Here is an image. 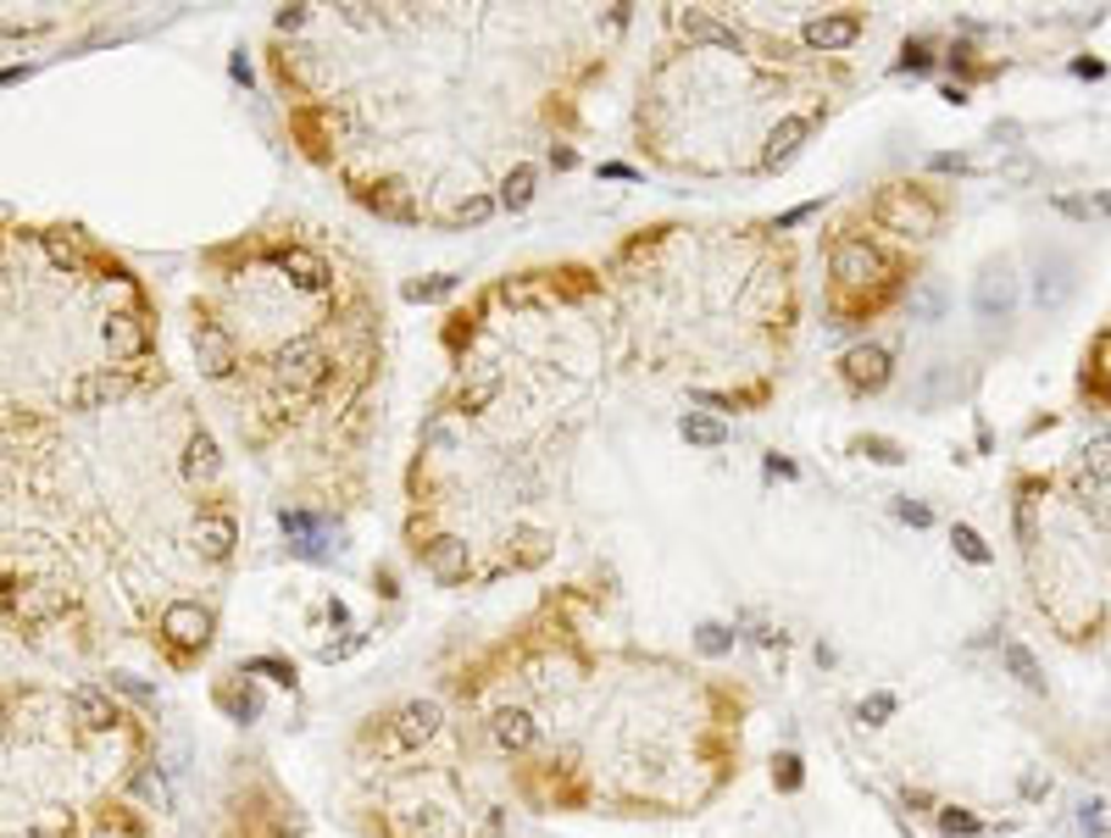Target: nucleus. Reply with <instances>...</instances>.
Instances as JSON below:
<instances>
[{
    "label": "nucleus",
    "mask_w": 1111,
    "mask_h": 838,
    "mask_svg": "<svg viewBox=\"0 0 1111 838\" xmlns=\"http://www.w3.org/2000/svg\"><path fill=\"white\" fill-rule=\"evenodd\" d=\"M678 434L689 445H700V451H717L728 439V423H722V416H711V411H683L678 416Z\"/></svg>",
    "instance_id": "18"
},
{
    "label": "nucleus",
    "mask_w": 1111,
    "mask_h": 838,
    "mask_svg": "<svg viewBox=\"0 0 1111 838\" xmlns=\"http://www.w3.org/2000/svg\"><path fill=\"white\" fill-rule=\"evenodd\" d=\"M812 211H817V200H806V206H795V211H784V217H779V228H795V223H806V217H812Z\"/></svg>",
    "instance_id": "44"
},
{
    "label": "nucleus",
    "mask_w": 1111,
    "mask_h": 838,
    "mask_svg": "<svg viewBox=\"0 0 1111 838\" xmlns=\"http://www.w3.org/2000/svg\"><path fill=\"white\" fill-rule=\"evenodd\" d=\"M1083 478H1089V484H1105V478H1111V439H1089V451H1083Z\"/></svg>",
    "instance_id": "28"
},
{
    "label": "nucleus",
    "mask_w": 1111,
    "mask_h": 838,
    "mask_svg": "<svg viewBox=\"0 0 1111 838\" xmlns=\"http://www.w3.org/2000/svg\"><path fill=\"white\" fill-rule=\"evenodd\" d=\"M490 733H495V744L501 749H528L534 744V722H528V711H495V722H490Z\"/></svg>",
    "instance_id": "20"
},
{
    "label": "nucleus",
    "mask_w": 1111,
    "mask_h": 838,
    "mask_svg": "<svg viewBox=\"0 0 1111 838\" xmlns=\"http://www.w3.org/2000/svg\"><path fill=\"white\" fill-rule=\"evenodd\" d=\"M528 200H534V167H512L506 184H501V206H506V211H523Z\"/></svg>",
    "instance_id": "24"
},
{
    "label": "nucleus",
    "mask_w": 1111,
    "mask_h": 838,
    "mask_svg": "<svg viewBox=\"0 0 1111 838\" xmlns=\"http://www.w3.org/2000/svg\"><path fill=\"white\" fill-rule=\"evenodd\" d=\"M0 722H7V700H0Z\"/></svg>",
    "instance_id": "47"
},
{
    "label": "nucleus",
    "mask_w": 1111,
    "mask_h": 838,
    "mask_svg": "<svg viewBox=\"0 0 1111 838\" xmlns=\"http://www.w3.org/2000/svg\"><path fill=\"white\" fill-rule=\"evenodd\" d=\"M217 705L234 716V722H256L261 716V694L250 683H234V689H217Z\"/></svg>",
    "instance_id": "23"
},
{
    "label": "nucleus",
    "mask_w": 1111,
    "mask_h": 838,
    "mask_svg": "<svg viewBox=\"0 0 1111 838\" xmlns=\"http://www.w3.org/2000/svg\"><path fill=\"white\" fill-rule=\"evenodd\" d=\"M95 838H145V827H140L128 810H106V816L95 821Z\"/></svg>",
    "instance_id": "29"
},
{
    "label": "nucleus",
    "mask_w": 1111,
    "mask_h": 838,
    "mask_svg": "<svg viewBox=\"0 0 1111 838\" xmlns=\"http://www.w3.org/2000/svg\"><path fill=\"white\" fill-rule=\"evenodd\" d=\"M768 473H779V478H795V462H779V456H768Z\"/></svg>",
    "instance_id": "45"
},
{
    "label": "nucleus",
    "mask_w": 1111,
    "mask_h": 838,
    "mask_svg": "<svg viewBox=\"0 0 1111 838\" xmlns=\"http://www.w3.org/2000/svg\"><path fill=\"white\" fill-rule=\"evenodd\" d=\"M895 716V694H873V700H862V722H889Z\"/></svg>",
    "instance_id": "38"
},
{
    "label": "nucleus",
    "mask_w": 1111,
    "mask_h": 838,
    "mask_svg": "<svg viewBox=\"0 0 1111 838\" xmlns=\"http://www.w3.org/2000/svg\"><path fill=\"white\" fill-rule=\"evenodd\" d=\"M950 394H956V366H950V361H934V366L912 383V405H923V411L945 405Z\"/></svg>",
    "instance_id": "16"
},
{
    "label": "nucleus",
    "mask_w": 1111,
    "mask_h": 838,
    "mask_svg": "<svg viewBox=\"0 0 1111 838\" xmlns=\"http://www.w3.org/2000/svg\"><path fill=\"white\" fill-rule=\"evenodd\" d=\"M895 511H901V523H912V528H934V511H928V506H917V500H901Z\"/></svg>",
    "instance_id": "39"
},
{
    "label": "nucleus",
    "mask_w": 1111,
    "mask_h": 838,
    "mask_svg": "<svg viewBox=\"0 0 1111 838\" xmlns=\"http://www.w3.org/2000/svg\"><path fill=\"white\" fill-rule=\"evenodd\" d=\"M973 306H978V317H984V322H1006V317H1011V306H1017V278H1011L1006 267H989V272L978 278V294H973Z\"/></svg>",
    "instance_id": "11"
},
{
    "label": "nucleus",
    "mask_w": 1111,
    "mask_h": 838,
    "mask_svg": "<svg viewBox=\"0 0 1111 838\" xmlns=\"http://www.w3.org/2000/svg\"><path fill=\"white\" fill-rule=\"evenodd\" d=\"M245 672H261V677H272V683H295V666H289V661H278V655H256Z\"/></svg>",
    "instance_id": "36"
},
{
    "label": "nucleus",
    "mask_w": 1111,
    "mask_h": 838,
    "mask_svg": "<svg viewBox=\"0 0 1111 838\" xmlns=\"http://www.w3.org/2000/svg\"><path fill=\"white\" fill-rule=\"evenodd\" d=\"M434 733H440V705H434V700H412V705H401L395 722H390V744H395V749H418V744H429Z\"/></svg>",
    "instance_id": "8"
},
{
    "label": "nucleus",
    "mask_w": 1111,
    "mask_h": 838,
    "mask_svg": "<svg viewBox=\"0 0 1111 838\" xmlns=\"http://www.w3.org/2000/svg\"><path fill=\"white\" fill-rule=\"evenodd\" d=\"M806 134H812V117H779L773 134H768V167H784V162L801 151Z\"/></svg>",
    "instance_id": "17"
},
{
    "label": "nucleus",
    "mask_w": 1111,
    "mask_h": 838,
    "mask_svg": "<svg viewBox=\"0 0 1111 838\" xmlns=\"http://www.w3.org/2000/svg\"><path fill=\"white\" fill-rule=\"evenodd\" d=\"M68 711L79 716V727H84V733H112V727L123 722V711L112 705V694H101V689H90V683L68 694Z\"/></svg>",
    "instance_id": "13"
},
{
    "label": "nucleus",
    "mask_w": 1111,
    "mask_h": 838,
    "mask_svg": "<svg viewBox=\"0 0 1111 838\" xmlns=\"http://www.w3.org/2000/svg\"><path fill=\"white\" fill-rule=\"evenodd\" d=\"M272 267H278L284 283H295L300 294H328V283H333L328 261H322L311 245H278V250H272Z\"/></svg>",
    "instance_id": "4"
},
{
    "label": "nucleus",
    "mask_w": 1111,
    "mask_h": 838,
    "mask_svg": "<svg viewBox=\"0 0 1111 838\" xmlns=\"http://www.w3.org/2000/svg\"><path fill=\"white\" fill-rule=\"evenodd\" d=\"M178 473H184V484H195V489H206V484L223 478V456H217V439H212L206 428H189L184 456H178Z\"/></svg>",
    "instance_id": "7"
},
{
    "label": "nucleus",
    "mask_w": 1111,
    "mask_h": 838,
    "mask_svg": "<svg viewBox=\"0 0 1111 838\" xmlns=\"http://www.w3.org/2000/svg\"><path fill=\"white\" fill-rule=\"evenodd\" d=\"M306 12H311V7H284V12L272 18V23H278V34H295V29H306Z\"/></svg>",
    "instance_id": "41"
},
{
    "label": "nucleus",
    "mask_w": 1111,
    "mask_h": 838,
    "mask_svg": "<svg viewBox=\"0 0 1111 838\" xmlns=\"http://www.w3.org/2000/svg\"><path fill=\"white\" fill-rule=\"evenodd\" d=\"M1033 294H1039V306H1061V300L1072 294V261H1067V256H1050V278H1039Z\"/></svg>",
    "instance_id": "21"
},
{
    "label": "nucleus",
    "mask_w": 1111,
    "mask_h": 838,
    "mask_svg": "<svg viewBox=\"0 0 1111 838\" xmlns=\"http://www.w3.org/2000/svg\"><path fill=\"white\" fill-rule=\"evenodd\" d=\"M151 317L145 311H112L106 322H101V350L112 355V361H123V366H134V361H145L151 355Z\"/></svg>",
    "instance_id": "3"
},
{
    "label": "nucleus",
    "mask_w": 1111,
    "mask_h": 838,
    "mask_svg": "<svg viewBox=\"0 0 1111 838\" xmlns=\"http://www.w3.org/2000/svg\"><path fill=\"white\" fill-rule=\"evenodd\" d=\"M873 217H878L889 234H906V239H928V234L939 228V206H934L923 189H906V184L884 189L878 206H873Z\"/></svg>",
    "instance_id": "1"
},
{
    "label": "nucleus",
    "mask_w": 1111,
    "mask_h": 838,
    "mask_svg": "<svg viewBox=\"0 0 1111 838\" xmlns=\"http://www.w3.org/2000/svg\"><path fill=\"white\" fill-rule=\"evenodd\" d=\"M672 23H678L683 40H700V45H717V51H733V45H739V34H733L728 23H717L711 12H678Z\"/></svg>",
    "instance_id": "15"
},
{
    "label": "nucleus",
    "mask_w": 1111,
    "mask_h": 838,
    "mask_svg": "<svg viewBox=\"0 0 1111 838\" xmlns=\"http://www.w3.org/2000/svg\"><path fill=\"white\" fill-rule=\"evenodd\" d=\"M134 794H140L151 810H173V788H167V772H162V766H140V772H134Z\"/></svg>",
    "instance_id": "22"
},
{
    "label": "nucleus",
    "mask_w": 1111,
    "mask_h": 838,
    "mask_svg": "<svg viewBox=\"0 0 1111 838\" xmlns=\"http://www.w3.org/2000/svg\"><path fill=\"white\" fill-rule=\"evenodd\" d=\"M840 372H845V383L851 389H862V394H878L884 383H889V350L884 344H851L845 350V361H840Z\"/></svg>",
    "instance_id": "6"
},
{
    "label": "nucleus",
    "mask_w": 1111,
    "mask_h": 838,
    "mask_svg": "<svg viewBox=\"0 0 1111 838\" xmlns=\"http://www.w3.org/2000/svg\"><path fill=\"white\" fill-rule=\"evenodd\" d=\"M156 639H162L178 661H189V655H200V650L212 644V611H206L200 600H173V606L162 611V622H156Z\"/></svg>",
    "instance_id": "2"
},
{
    "label": "nucleus",
    "mask_w": 1111,
    "mask_h": 838,
    "mask_svg": "<svg viewBox=\"0 0 1111 838\" xmlns=\"http://www.w3.org/2000/svg\"><path fill=\"white\" fill-rule=\"evenodd\" d=\"M1000 661H1006V672L1028 689V694H1045V672H1039V661H1033V650L1028 644H1017V639H1006L1000 644Z\"/></svg>",
    "instance_id": "19"
},
{
    "label": "nucleus",
    "mask_w": 1111,
    "mask_h": 838,
    "mask_svg": "<svg viewBox=\"0 0 1111 838\" xmlns=\"http://www.w3.org/2000/svg\"><path fill=\"white\" fill-rule=\"evenodd\" d=\"M451 289H456V278H445V272H434V278H423V283H412V289H407V294H412V300H445V294H451Z\"/></svg>",
    "instance_id": "34"
},
{
    "label": "nucleus",
    "mask_w": 1111,
    "mask_h": 838,
    "mask_svg": "<svg viewBox=\"0 0 1111 838\" xmlns=\"http://www.w3.org/2000/svg\"><path fill=\"white\" fill-rule=\"evenodd\" d=\"M950 545H956V556H961V561H973V567H989V561H995V556H989V545H984V539H978L967 523H956V528H950Z\"/></svg>",
    "instance_id": "26"
},
{
    "label": "nucleus",
    "mask_w": 1111,
    "mask_h": 838,
    "mask_svg": "<svg viewBox=\"0 0 1111 838\" xmlns=\"http://www.w3.org/2000/svg\"><path fill=\"white\" fill-rule=\"evenodd\" d=\"M495 389H501L495 377H479V383H467V389H462V411H484V405L495 400Z\"/></svg>",
    "instance_id": "35"
},
{
    "label": "nucleus",
    "mask_w": 1111,
    "mask_h": 838,
    "mask_svg": "<svg viewBox=\"0 0 1111 838\" xmlns=\"http://www.w3.org/2000/svg\"><path fill=\"white\" fill-rule=\"evenodd\" d=\"M117 689H123V694H134V700H145V705L156 700V689H151V683H140V677H128V672H117Z\"/></svg>",
    "instance_id": "43"
},
{
    "label": "nucleus",
    "mask_w": 1111,
    "mask_h": 838,
    "mask_svg": "<svg viewBox=\"0 0 1111 838\" xmlns=\"http://www.w3.org/2000/svg\"><path fill=\"white\" fill-rule=\"evenodd\" d=\"M423 445H429V451H445V445H451V423H445V416H434V423L423 428Z\"/></svg>",
    "instance_id": "40"
},
{
    "label": "nucleus",
    "mask_w": 1111,
    "mask_h": 838,
    "mask_svg": "<svg viewBox=\"0 0 1111 838\" xmlns=\"http://www.w3.org/2000/svg\"><path fill=\"white\" fill-rule=\"evenodd\" d=\"M939 832H945V838H973V832H978V816L945 805V810H939Z\"/></svg>",
    "instance_id": "30"
},
{
    "label": "nucleus",
    "mask_w": 1111,
    "mask_h": 838,
    "mask_svg": "<svg viewBox=\"0 0 1111 838\" xmlns=\"http://www.w3.org/2000/svg\"><path fill=\"white\" fill-rule=\"evenodd\" d=\"M195 361L206 377H228L234 372V333L223 322H195Z\"/></svg>",
    "instance_id": "10"
},
{
    "label": "nucleus",
    "mask_w": 1111,
    "mask_h": 838,
    "mask_svg": "<svg viewBox=\"0 0 1111 838\" xmlns=\"http://www.w3.org/2000/svg\"><path fill=\"white\" fill-rule=\"evenodd\" d=\"M695 650H700V655H728V650H733V633H728L722 622H700V628H695Z\"/></svg>",
    "instance_id": "27"
},
{
    "label": "nucleus",
    "mask_w": 1111,
    "mask_h": 838,
    "mask_svg": "<svg viewBox=\"0 0 1111 838\" xmlns=\"http://www.w3.org/2000/svg\"><path fill=\"white\" fill-rule=\"evenodd\" d=\"M895 68H901V73H928V68H934V51H928V40H906Z\"/></svg>",
    "instance_id": "31"
},
{
    "label": "nucleus",
    "mask_w": 1111,
    "mask_h": 838,
    "mask_svg": "<svg viewBox=\"0 0 1111 838\" xmlns=\"http://www.w3.org/2000/svg\"><path fill=\"white\" fill-rule=\"evenodd\" d=\"M856 34H862L856 12H834V18H812L806 23V45H817V51H845V45H856Z\"/></svg>",
    "instance_id": "14"
},
{
    "label": "nucleus",
    "mask_w": 1111,
    "mask_h": 838,
    "mask_svg": "<svg viewBox=\"0 0 1111 838\" xmlns=\"http://www.w3.org/2000/svg\"><path fill=\"white\" fill-rule=\"evenodd\" d=\"M945 317V289L928 278V283H917V294H912V322H939Z\"/></svg>",
    "instance_id": "25"
},
{
    "label": "nucleus",
    "mask_w": 1111,
    "mask_h": 838,
    "mask_svg": "<svg viewBox=\"0 0 1111 838\" xmlns=\"http://www.w3.org/2000/svg\"><path fill=\"white\" fill-rule=\"evenodd\" d=\"M1094 206H1100V211H1105V217H1111V195H1100V200H1094Z\"/></svg>",
    "instance_id": "46"
},
{
    "label": "nucleus",
    "mask_w": 1111,
    "mask_h": 838,
    "mask_svg": "<svg viewBox=\"0 0 1111 838\" xmlns=\"http://www.w3.org/2000/svg\"><path fill=\"white\" fill-rule=\"evenodd\" d=\"M856 451H862V456H873V462H884V467H895V462H906V456H901V445H895V439H878V434H867V439H856Z\"/></svg>",
    "instance_id": "33"
},
{
    "label": "nucleus",
    "mask_w": 1111,
    "mask_h": 838,
    "mask_svg": "<svg viewBox=\"0 0 1111 838\" xmlns=\"http://www.w3.org/2000/svg\"><path fill=\"white\" fill-rule=\"evenodd\" d=\"M189 539H195V550H200L206 561L223 567V561L234 556V545H239V523H234L228 511H206V517H195Z\"/></svg>",
    "instance_id": "9"
},
{
    "label": "nucleus",
    "mask_w": 1111,
    "mask_h": 838,
    "mask_svg": "<svg viewBox=\"0 0 1111 838\" xmlns=\"http://www.w3.org/2000/svg\"><path fill=\"white\" fill-rule=\"evenodd\" d=\"M278 523H284V534H289L295 545H317V517H311V511H284Z\"/></svg>",
    "instance_id": "32"
},
{
    "label": "nucleus",
    "mask_w": 1111,
    "mask_h": 838,
    "mask_svg": "<svg viewBox=\"0 0 1111 838\" xmlns=\"http://www.w3.org/2000/svg\"><path fill=\"white\" fill-rule=\"evenodd\" d=\"M773 783H779L784 794H795V788H801V755H779V761H773Z\"/></svg>",
    "instance_id": "37"
},
{
    "label": "nucleus",
    "mask_w": 1111,
    "mask_h": 838,
    "mask_svg": "<svg viewBox=\"0 0 1111 838\" xmlns=\"http://www.w3.org/2000/svg\"><path fill=\"white\" fill-rule=\"evenodd\" d=\"M490 211H495V200H490V195H479V200H467V206H462V217H456V223H473V228H479Z\"/></svg>",
    "instance_id": "42"
},
{
    "label": "nucleus",
    "mask_w": 1111,
    "mask_h": 838,
    "mask_svg": "<svg viewBox=\"0 0 1111 838\" xmlns=\"http://www.w3.org/2000/svg\"><path fill=\"white\" fill-rule=\"evenodd\" d=\"M829 267H834V278H840L845 289H867V283L884 272V256H878L867 239H840V245L829 250Z\"/></svg>",
    "instance_id": "5"
},
{
    "label": "nucleus",
    "mask_w": 1111,
    "mask_h": 838,
    "mask_svg": "<svg viewBox=\"0 0 1111 838\" xmlns=\"http://www.w3.org/2000/svg\"><path fill=\"white\" fill-rule=\"evenodd\" d=\"M418 556L429 561V572L440 583H462L467 578V539H456V534H440V539L418 545Z\"/></svg>",
    "instance_id": "12"
}]
</instances>
